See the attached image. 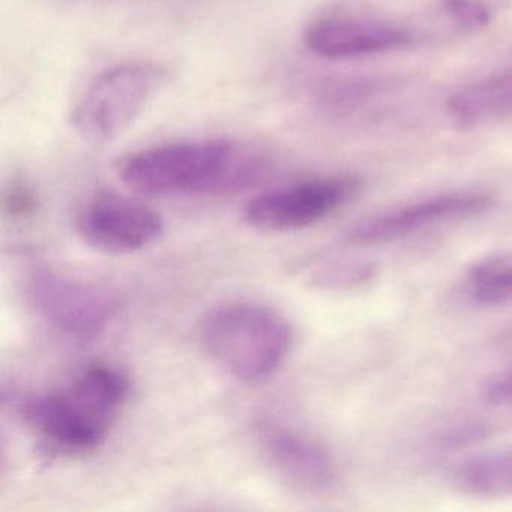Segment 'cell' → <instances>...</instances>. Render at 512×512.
<instances>
[{
	"mask_svg": "<svg viewBox=\"0 0 512 512\" xmlns=\"http://www.w3.org/2000/svg\"><path fill=\"white\" fill-rule=\"evenodd\" d=\"M452 115L463 124H481L512 116V70L467 86L449 101Z\"/></svg>",
	"mask_w": 512,
	"mask_h": 512,
	"instance_id": "cell-11",
	"label": "cell"
},
{
	"mask_svg": "<svg viewBox=\"0 0 512 512\" xmlns=\"http://www.w3.org/2000/svg\"><path fill=\"white\" fill-rule=\"evenodd\" d=\"M206 355L241 382H260L290 355L295 332L283 314L256 302H229L200 320Z\"/></svg>",
	"mask_w": 512,
	"mask_h": 512,
	"instance_id": "cell-3",
	"label": "cell"
},
{
	"mask_svg": "<svg viewBox=\"0 0 512 512\" xmlns=\"http://www.w3.org/2000/svg\"><path fill=\"white\" fill-rule=\"evenodd\" d=\"M4 211L11 218L31 217L38 209V196L25 179H13L4 191Z\"/></svg>",
	"mask_w": 512,
	"mask_h": 512,
	"instance_id": "cell-15",
	"label": "cell"
},
{
	"mask_svg": "<svg viewBox=\"0 0 512 512\" xmlns=\"http://www.w3.org/2000/svg\"><path fill=\"white\" fill-rule=\"evenodd\" d=\"M86 244L110 256H127L154 245L164 233V221L139 199L98 191L83 206L77 220Z\"/></svg>",
	"mask_w": 512,
	"mask_h": 512,
	"instance_id": "cell-7",
	"label": "cell"
},
{
	"mask_svg": "<svg viewBox=\"0 0 512 512\" xmlns=\"http://www.w3.org/2000/svg\"><path fill=\"white\" fill-rule=\"evenodd\" d=\"M361 187L355 176L338 175L263 191L245 206L244 220L259 232H296L343 208L358 196Z\"/></svg>",
	"mask_w": 512,
	"mask_h": 512,
	"instance_id": "cell-5",
	"label": "cell"
},
{
	"mask_svg": "<svg viewBox=\"0 0 512 512\" xmlns=\"http://www.w3.org/2000/svg\"><path fill=\"white\" fill-rule=\"evenodd\" d=\"M487 397L491 403L512 406V371L488 386Z\"/></svg>",
	"mask_w": 512,
	"mask_h": 512,
	"instance_id": "cell-18",
	"label": "cell"
},
{
	"mask_svg": "<svg viewBox=\"0 0 512 512\" xmlns=\"http://www.w3.org/2000/svg\"><path fill=\"white\" fill-rule=\"evenodd\" d=\"M167 80L152 62H125L95 76L71 110L74 131L86 142H112L148 107Z\"/></svg>",
	"mask_w": 512,
	"mask_h": 512,
	"instance_id": "cell-4",
	"label": "cell"
},
{
	"mask_svg": "<svg viewBox=\"0 0 512 512\" xmlns=\"http://www.w3.org/2000/svg\"><path fill=\"white\" fill-rule=\"evenodd\" d=\"M268 157L232 139H194L131 152L118 164L121 181L148 197L227 196L271 175Z\"/></svg>",
	"mask_w": 512,
	"mask_h": 512,
	"instance_id": "cell-1",
	"label": "cell"
},
{
	"mask_svg": "<svg viewBox=\"0 0 512 512\" xmlns=\"http://www.w3.org/2000/svg\"><path fill=\"white\" fill-rule=\"evenodd\" d=\"M467 289L473 301L484 307L512 301V263L502 257L473 263L467 271Z\"/></svg>",
	"mask_w": 512,
	"mask_h": 512,
	"instance_id": "cell-13",
	"label": "cell"
},
{
	"mask_svg": "<svg viewBox=\"0 0 512 512\" xmlns=\"http://www.w3.org/2000/svg\"><path fill=\"white\" fill-rule=\"evenodd\" d=\"M446 11L461 25L476 28L488 22V11L478 0H445Z\"/></svg>",
	"mask_w": 512,
	"mask_h": 512,
	"instance_id": "cell-17",
	"label": "cell"
},
{
	"mask_svg": "<svg viewBox=\"0 0 512 512\" xmlns=\"http://www.w3.org/2000/svg\"><path fill=\"white\" fill-rule=\"evenodd\" d=\"M130 395V377L121 368L92 362L64 388L29 398L23 418L58 454H86L106 442Z\"/></svg>",
	"mask_w": 512,
	"mask_h": 512,
	"instance_id": "cell-2",
	"label": "cell"
},
{
	"mask_svg": "<svg viewBox=\"0 0 512 512\" xmlns=\"http://www.w3.org/2000/svg\"><path fill=\"white\" fill-rule=\"evenodd\" d=\"M304 43L320 58L352 59L407 49L413 44V34L383 20L328 16L308 25Z\"/></svg>",
	"mask_w": 512,
	"mask_h": 512,
	"instance_id": "cell-9",
	"label": "cell"
},
{
	"mask_svg": "<svg viewBox=\"0 0 512 512\" xmlns=\"http://www.w3.org/2000/svg\"><path fill=\"white\" fill-rule=\"evenodd\" d=\"M491 203L490 194L481 191H457L430 197L362 221L347 233L346 242L358 247L389 244L437 224L475 217L488 211Z\"/></svg>",
	"mask_w": 512,
	"mask_h": 512,
	"instance_id": "cell-8",
	"label": "cell"
},
{
	"mask_svg": "<svg viewBox=\"0 0 512 512\" xmlns=\"http://www.w3.org/2000/svg\"><path fill=\"white\" fill-rule=\"evenodd\" d=\"M368 266L337 265L328 266L317 272L313 277V284L320 287L352 286L362 280H368L370 275Z\"/></svg>",
	"mask_w": 512,
	"mask_h": 512,
	"instance_id": "cell-16",
	"label": "cell"
},
{
	"mask_svg": "<svg viewBox=\"0 0 512 512\" xmlns=\"http://www.w3.org/2000/svg\"><path fill=\"white\" fill-rule=\"evenodd\" d=\"M376 89L377 83L370 79L334 80L320 88L319 100L328 109H350L373 97Z\"/></svg>",
	"mask_w": 512,
	"mask_h": 512,
	"instance_id": "cell-14",
	"label": "cell"
},
{
	"mask_svg": "<svg viewBox=\"0 0 512 512\" xmlns=\"http://www.w3.org/2000/svg\"><path fill=\"white\" fill-rule=\"evenodd\" d=\"M29 298L50 328L79 341L103 334L119 307L118 299L103 287L50 268L32 275Z\"/></svg>",
	"mask_w": 512,
	"mask_h": 512,
	"instance_id": "cell-6",
	"label": "cell"
},
{
	"mask_svg": "<svg viewBox=\"0 0 512 512\" xmlns=\"http://www.w3.org/2000/svg\"><path fill=\"white\" fill-rule=\"evenodd\" d=\"M259 445L266 463L287 485L320 494L337 482V466L329 452L307 434L278 424L259 430Z\"/></svg>",
	"mask_w": 512,
	"mask_h": 512,
	"instance_id": "cell-10",
	"label": "cell"
},
{
	"mask_svg": "<svg viewBox=\"0 0 512 512\" xmlns=\"http://www.w3.org/2000/svg\"><path fill=\"white\" fill-rule=\"evenodd\" d=\"M451 479L455 490L466 496L509 499L512 497V448L464 461Z\"/></svg>",
	"mask_w": 512,
	"mask_h": 512,
	"instance_id": "cell-12",
	"label": "cell"
}]
</instances>
